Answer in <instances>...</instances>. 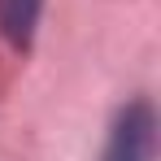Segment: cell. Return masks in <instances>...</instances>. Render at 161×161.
<instances>
[{
	"instance_id": "obj_1",
	"label": "cell",
	"mask_w": 161,
	"mask_h": 161,
	"mask_svg": "<svg viewBox=\"0 0 161 161\" xmlns=\"http://www.w3.org/2000/svg\"><path fill=\"white\" fill-rule=\"evenodd\" d=\"M105 161H153V109L144 100L118 118Z\"/></svg>"
},
{
	"instance_id": "obj_2",
	"label": "cell",
	"mask_w": 161,
	"mask_h": 161,
	"mask_svg": "<svg viewBox=\"0 0 161 161\" xmlns=\"http://www.w3.org/2000/svg\"><path fill=\"white\" fill-rule=\"evenodd\" d=\"M39 4L44 0H0V31L13 48H26L31 31L39 22Z\"/></svg>"
}]
</instances>
